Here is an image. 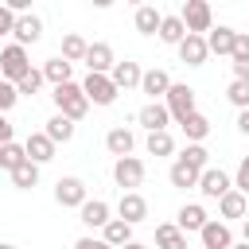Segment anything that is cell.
I'll use <instances>...</instances> for the list:
<instances>
[{"label": "cell", "mask_w": 249, "mask_h": 249, "mask_svg": "<svg viewBox=\"0 0 249 249\" xmlns=\"http://www.w3.org/2000/svg\"><path fill=\"white\" fill-rule=\"evenodd\" d=\"M226 97L237 105V113H241V109H249V82H237V78H233V82L226 86Z\"/></svg>", "instance_id": "cell-37"}, {"label": "cell", "mask_w": 249, "mask_h": 249, "mask_svg": "<svg viewBox=\"0 0 249 249\" xmlns=\"http://www.w3.org/2000/svg\"><path fill=\"white\" fill-rule=\"evenodd\" d=\"M43 78H47L51 86H66V82H74V66H70L62 54H54V58L43 62Z\"/></svg>", "instance_id": "cell-23"}, {"label": "cell", "mask_w": 249, "mask_h": 249, "mask_svg": "<svg viewBox=\"0 0 249 249\" xmlns=\"http://www.w3.org/2000/svg\"><path fill=\"white\" fill-rule=\"evenodd\" d=\"M27 70H31V54H27V47H19V43H8V47L0 51V78L16 86V82H19Z\"/></svg>", "instance_id": "cell-2"}, {"label": "cell", "mask_w": 249, "mask_h": 249, "mask_svg": "<svg viewBox=\"0 0 249 249\" xmlns=\"http://www.w3.org/2000/svg\"><path fill=\"white\" fill-rule=\"evenodd\" d=\"M183 39H187V23H183L179 16H163V23H160V43L179 47Z\"/></svg>", "instance_id": "cell-30"}, {"label": "cell", "mask_w": 249, "mask_h": 249, "mask_svg": "<svg viewBox=\"0 0 249 249\" xmlns=\"http://www.w3.org/2000/svg\"><path fill=\"white\" fill-rule=\"evenodd\" d=\"M4 144H12V121L0 113V148H4Z\"/></svg>", "instance_id": "cell-44"}, {"label": "cell", "mask_w": 249, "mask_h": 249, "mask_svg": "<svg viewBox=\"0 0 249 249\" xmlns=\"http://www.w3.org/2000/svg\"><path fill=\"white\" fill-rule=\"evenodd\" d=\"M132 23H136V31H140V35H160L163 12H156L152 4H140V8H136V16H132Z\"/></svg>", "instance_id": "cell-25"}, {"label": "cell", "mask_w": 249, "mask_h": 249, "mask_svg": "<svg viewBox=\"0 0 249 249\" xmlns=\"http://www.w3.org/2000/svg\"><path fill=\"white\" fill-rule=\"evenodd\" d=\"M16 101H19V89H16L12 82H4V78H0V113L8 117V109H12Z\"/></svg>", "instance_id": "cell-38"}, {"label": "cell", "mask_w": 249, "mask_h": 249, "mask_svg": "<svg viewBox=\"0 0 249 249\" xmlns=\"http://www.w3.org/2000/svg\"><path fill=\"white\" fill-rule=\"evenodd\" d=\"M54 148H58V144H54L47 132H31V136L23 140V152H27V160H31V163H39V167L54 160Z\"/></svg>", "instance_id": "cell-13"}, {"label": "cell", "mask_w": 249, "mask_h": 249, "mask_svg": "<svg viewBox=\"0 0 249 249\" xmlns=\"http://www.w3.org/2000/svg\"><path fill=\"white\" fill-rule=\"evenodd\" d=\"M12 31H16V12H8V8L0 4V39L12 35Z\"/></svg>", "instance_id": "cell-41"}, {"label": "cell", "mask_w": 249, "mask_h": 249, "mask_svg": "<svg viewBox=\"0 0 249 249\" xmlns=\"http://www.w3.org/2000/svg\"><path fill=\"white\" fill-rule=\"evenodd\" d=\"M237 132H241V136H249V109H241V113H237Z\"/></svg>", "instance_id": "cell-45"}, {"label": "cell", "mask_w": 249, "mask_h": 249, "mask_svg": "<svg viewBox=\"0 0 249 249\" xmlns=\"http://www.w3.org/2000/svg\"><path fill=\"white\" fill-rule=\"evenodd\" d=\"M86 51H89V43L78 35V31H70V35H62V58L74 66V62H86Z\"/></svg>", "instance_id": "cell-31"}, {"label": "cell", "mask_w": 249, "mask_h": 249, "mask_svg": "<svg viewBox=\"0 0 249 249\" xmlns=\"http://www.w3.org/2000/svg\"><path fill=\"white\" fill-rule=\"evenodd\" d=\"M233 58H249V31H237V43H233Z\"/></svg>", "instance_id": "cell-42"}, {"label": "cell", "mask_w": 249, "mask_h": 249, "mask_svg": "<svg viewBox=\"0 0 249 249\" xmlns=\"http://www.w3.org/2000/svg\"><path fill=\"white\" fill-rule=\"evenodd\" d=\"M156 249H187V233L175 222H160L156 226Z\"/></svg>", "instance_id": "cell-24"}, {"label": "cell", "mask_w": 249, "mask_h": 249, "mask_svg": "<svg viewBox=\"0 0 249 249\" xmlns=\"http://www.w3.org/2000/svg\"><path fill=\"white\" fill-rule=\"evenodd\" d=\"M136 124H144L148 132H167L171 113H167V105H163V101H148V105L136 113Z\"/></svg>", "instance_id": "cell-12"}, {"label": "cell", "mask_w": 249, "mask_h": 249, "mask_svg": "<svg viewBox=\"0 0 249 249\" xmlns=\"http://www.w3.org/2000/svg\"><path fill=\"white\" fill-rule=\"evenodd\" d=\"M109 78H113V86H117V89H124V93H128V89H140L144 70H140V62L124 58V62H117V66H113V74H109Z\"/></svg>", "instance_id": "cell-16"}, {"label": "cell", "mask_w": 249, "mask_h": 249, "mask_svg": "<svg viewBox=\"0 0 249 249\" xmlns=\"http://www.w3.org/2000/svg\"><path fill=\"white\" fill-rule=\"evenodd\" d=\"M179 58H183L187 66H202V62L210 58V47H206V35H187V39L179 43Z\"/></svg>", "instance_id": "cell-21"}, {"label": "cell", "mask_w": 249, "mask_h": 249, "mask_svg": "<svg viewBox=\"0 0 249 249\" xmlns=\"http://www.w3.org/2000/svg\"><path fill=\"white\" fill-rule=\"evenodd\" d=\"M74 249H113L105 237H93V233H86V237H78L74 241Z\"/></svg>", "instance_id": "cell-40"}, {"label": "cell", "mask_w": 249, "mask_h": 249, "mask_svg": "<svg viewBox=\"0 0 249 249\" xmlns=\"http://www.w3.org/2000/svg\"><path fill=\"white\" fill-rule=\"evenodd\" d=\"M179 128H183L187 144H202V140L210 136V121H206V113H198V109H195V113H191V117H187Z\"/></svg>", "instance_id": "cell-26"}, {"label": "cell", "mask_w": 249, "mask_h": 249, "mask_svg": "<svg viewBox=\"0 0 249 249\" xmlns=\"http://www.w3.org/2000/svg\"><path fill=\"white\" fill-rule=\"evenodd\" d=\"M113 66H117L113 47H109V43H89V51H86V70H89V74H113Z\"/></svg>", "instance_id": "cell-15"}, {"label": "cell", "mask_w": 249, "mask_h": 249, "mask_svg": "<svg viewBox=\"0 0 249 249\" xmlns=\"http://www.w3.org/2000/svg\"><path fill=\"white\" fill-rule=\"evenodd\" d=\"M105 148H109V156H117V160L132 156V148H136V136H132V128H124V124L109 128V132H105Z\"/></svg>", "instance_id": "cell-19"}, {"label": "cell", "mask_w": 249, "mask_h": 249, "mask_svg": "<svg viewBox=\"0 0 249 249\" xmlns=\"http://www.w3.org/2000/svg\"><path fill=\"white\" fill-rule=\"evenodd\" d=\"M233 78L237 82H249V58H233Z\"/></svg>", "instance_id": "cell-43"}, {"label": "cell", "mask_w": 249, "mask_h": 249, "mask_svg": "<svg viewBox=\"0 0 249 249\" xmlns=\"http://www.w3.org/2000/svg\"><path fill=\"white\" fill-rule=\"evenodd\" d=\"M179 160H183V163H191L195 171H206V167H210V152H206L202 144H187V148L179 152Z\"/></svg>", "instance_id": "cell-34"}, {"label": "cell", "mask_w": 249, "mask_h": 249, "mask_svg": "<svg viewBox=\"0 0 249 249\" xmlns=\"http://www.w3.org/2000/svg\"><path fill=\"white\" fill-rule=\"evenodd\" d=\"M86 183L78 179V175H62L58 183H54V202L58 206H74V210H82L86 206Z\"/></svg>", "instance_id": "cell-7"}, {"label": "cell", "mask_w": 249, "mask_h": 249, "mask_svg": "<svg viewBox=\"0 0 249 249\" xmlns=\"http://www.w3.org/2000/svg\"><path fill=\"white\" fill-rule=\"evenodd\" d=\"M163 105H167V113H171V121H187L191 113H195V89L187 86V82H171V89H167V97H163Z\"/></svg>", "instance_id": "cell-4"}, {"label": "cell", "mask_w": 249, "mask_h": 249, "mask_svg": "<svg viewBox=\"0 0 249 249\" xmlns=\"http://www.w3.org/2000/svg\"><path fill=\"white\" fill-rule=\"evenodd\" d=\"M43 132H47V136H51L54 144H70V140H74V132H78V124H74L70 117H62V113H54V117L47 121V128H43Z\"/></svg>", "instance_id": "cell-27"}, {"label": "cell", "mask_w": 249, "mask_h": 249, "mask_svg": "<svg viewBox=\"0 0 249 249\" xmlns=\"http://www.w3.org/2000/svg\"><path fill=\"white\" fill-rule=\"evenodd\" d=\"M113 179H117L121 195H124V191H136V187L144 183V160H136V156L113 160Z\"/></svg>", "instance_id": "cell-6"}, {"label": "cell", "mask_w": 249, "mask_h": 249, "mask_svg": "<svg viewBox=\"0 0 249 249\" xmlns=\"http://www.w3.org/2000/svg\"><path fill=\"white\" fill-rule=\"evenodd\" d=\"M43 82H47V78H43V70H35V66H31V70L16 82V89H19V97H31V93H39V89H43Z\"/></svg>", "instance_id": "cell-36"}, {"label": "cell", "mask_w": 249, "mask_h": 249, "mask_svg": "<svg viewBox=\"0 0 249 249\" xmlns=\"http://www.w3.org/2000/svg\"><path fill=\"white\" fill-rule=\"evenodd\" d=\"M78 222H82L86 230H105V226L113 222V210H109L105 198H86V206L78 210Z\"/></svg>", "instance_id": "cell-10"}, {"label": "cell", "mask_w": 249, "mask_h": 249, "mask_svg": "<svg viewBox=\"0 0 249 249\" xmlns=\"http://www.w3.org/2000/svg\"><path fill=\"white\" fill-rule=\"evenodd\" d=\"M101 237H105L113 249H124L128 241H136V237H132V226H128V222H121V218H113V222L101 230Z\"/></svg>", "instance_id": "cell-29"}, {"label": "cell", "mask_w": 249, "mask_h": 249, "mask_svg": "<svg viewBox=\"0 0 249 249\" xmlns=\"http://www.w3.org/2000/svg\"><path fill=\"white\" fill-rule=\"evenodd\" d=\"M233 191H241V195L249 198V156H241V163H237V171H233Z\"/></svg>", "instance_id": "cell-39"}, {"label": "cell", "mask_w": 249, "mask_h": 249, "mask_svg": "<svg viewBox=\"0 0 249 249\" xmlns=\"http://www.w3.org/2000/svg\"><path fill=\"white\" fill-rule=\"evenodd\" d=\"M233 249H249V241H233Z\"/></svg>", "instance_id": "cell-48"}, {"label": "cell", "mask_w": 249, "mask_h": 249, "mask_svg": "<svg viewBox=\"0 0 249 249\" xmlns=\"http://www.w3.org/2000/svg\"><path fill=\"white\" fill-rule=\"evenodd\" d=\"M171 152H175L171 132H148V156H171Z\"/></svg>", "instance_id": "cell-35"}, {"label": "cell", "mask_w": 249, "mask_h": 249, "mask_svg": "<svg viewBox=\"0 0 249 249\" xmlns=\"http://www.w3.org/2000/svg\"><path fill=\"white\" fill-rule=\"evenodd\" d=\"M51 101H54V109L62 113V117H70L74 124L89 113V97H86V89H82V82H66V86H54V93H51Z\"/></svg>", "instance_id": "cell-1"}, {"label": "cell", "mask_w": 249, "mask_h": 249, "mask_svg": "<svg viewBox=\"0 0 249 249\" xmlns=\"http://www.w3.org/2000/svg\"><path fill=\"white\" fill-rule=\"evenodd\" d=\"M198 175H202V171H195V167H191V163H183V160H175V163H171V171H167L171 187H179V191L198 187Z\"/></svg>", "instance_id": "cell-28"}, {"label": "cell", "mask_w": 249, "mask_h": 249, "mask_svg": "<svg viewBox=\"0 0 249 249\" xmlns=\"http://www.w3.org/2000/svg\"><path fill=\"white\" fill-rule=\"evenodd\" d=\"M0 249H19V245H12V241H0Z\"/></svg>", "instance_id": "cell-49"}, {"label": "cell", "mask_w": 249, "mask_h": 249, "mask_svg": "<svg viewBox=\"0 0 249 249\" xmlns=\"http://www.w3.org/2000/svg\"><path fill=\"white\" fill-rule=\"evenodd\" d=\"M241 241H249V218L241 222Z\"/></svg>", "instance_id": "cell-46"}, {"label": "cell", "mask_w": 249, "mask_h": 249, "mask_svg": "<svg viewBox=\"0 0 249 249\" xmlns=\"http://www.w3.org/2000/svg\"><path fill=\"white\" fill-rule=\"evenodd\" d=\"M12 39H16L19 47H31V43H39V39H43V19H39L35 12H27V16H16V31H12Z\"/></svg>", "instance_id": "cell-14"}, {"label": "cell", "mask_w": 249, "mask_h": 249, "mask_svg": "<svg viewBox=\"0 0 249 249\" xmlns=\"http://www.w3.org/2000/svg\"><path fill=\"white\" fill-rule=\"evenodd\" d=\"M12 187H19V191H31V187H39V163H19L16 171H12Z\"/></svg>", "instance_id": "cell-32"}, {"label": "cell", "mask_w": 249, "mask_h": 249, "mask_svg": "<svg viewBox=\"0 0 249 249\" xmlns=\"http://www.w3.org/2000/svg\"><path fill=\"white\" fill-rule=\"evenodd\" d=\"M19 163H27L23 144H16V140H12V144H4V148H0V171H8V175H12Z\"/></svg>", "instance_id": "cell-33"}, {"label": "cell", "mask_w": 249, "mask_h": 249, "mask_svg": "<svg viewBox=\"0 0 249 249\" xmlns=\"http://www.w3.org/2000/svg\"><path fill=\"white\" fill-rule=\"evenodd\" d=\"M117 218L128 222V226H140V222L148 218V198H144L140 191H124V195L117 198Z\"/></svg>", "instance_id": "cell-8"}, {"label": "cell", "mask_w": 249, "mask_h": 249, "mask_svg": "<svg viewBox=\"0 0 249 249\" xmlns=\"http://www.w3.org/2000/svg\"><path fill=\"white\" fill-rule=\"evenodd\" d=\"M210 222V214L198 206V202H183L179 206V214H175V226L183 230V233H202V226Z\"/></svg>", "instance_id": "cell-17"}, {"label": "cell", "mask_w": 249, "mask_h": 249, "mask_svg": "<svg viewBox=\"0 0 249 249\" xmlns=\"http://www.w3.org/2000/svg\"><path fill=\"white\" fill-rule=\"evenodd\" d=\"M82 89H86V97H89V105H113L117 101V86H113V78L109 74H86L82 78Z\"/></svg>", "instance_id": "cell-5"}, {"label": "cell", "mask_w": 249, "mask_h": 249, "mask_svg": "<svg viewBox=\"0 0 249 249\" xmlns=\"http://www.w3.org/2000/svg\"><path fill=\"white\" fill-rule=\"evenodd\" d=\"M198 241H202V249H233V233H230V226H226L222 218H210V222L202 226Z\"/></svg>", "instance_id": "cell-11"}, {"label": "cell", "mask_w": 249, "mask_h": 249, "mask_svg": "<svg viewBox=\"0 0 249 249\" xmlns=\"http://www.w3.org/2000/svg\"><path fill=\"white\" fill-rule=\"evenodd\" d=\"M198 191H202L206 198H226V195L233 191V179H230L222 167H206V171L198 175Z\"/></svg>", "instance_id": "cell-9"}, {"label": "cell", "mask_w": 249, "mask_h": 249, "mask_svg": "<svg viewBox=\"0 0 249 249\" xmlns=\"http://www.w3.org/2000/svg\"><path fill=\"white\" fill-rule=\"evenodd\" d=\"M171 89V74L167 70H144V82H140V93H148V101H163Z\"/></svg>", "instance_id": "cell-18"}, {"label": "cell", "mask_w": 249, "mask_h": 249, "mask_svg": "<svg viewBox=\"0 0 249 249\" xmlns=\"http://www.w3.org/2000/svg\"><path fill=\"white\" fill-rule=\"evenodd\" d=\"M179 19L187 23V35H210V27H214V12L206 0H187L179 8Z\"/></svg>", "instance_id": "cell-3"}, {"label": "cell", "mask_w": 249, "mask_h": 249, "mask_svg": "<svg viewBox=\"0 0 249 249\" xmlns=\"http://www.w3.org/2000/svg\"><path fill=\"white\" fill-rule=\"evenodd\" d=\"M124 249H148V245H144V241H128Z\"/></svg>", "instance_id": "cell-47"}, {"label": "cell", "mask_w": 249, "mask_h": 249, "mask_svg": "<svg viewBox=\"0 0 249 249\" xmlns=\"http://www.w3.org/2000/svg\"><path fill=\"white\" fill-rule=\"evenodd\" d=\"M233 43H237V31H233V27H226V23L210 27V35H206L210 54H230V58H233Z\"/></svg>", "instance_id": "cell-22"}, {"label": "cell", "mask_w": 249, "mask_h": 249, "mask_svg": "<svg viewBox=\"0 0 249 249\" xmlns=\"http://www.w3.org/2000/svg\"><path fill=\"white\" fill-rule=\"evenodd\" d=\"M218 218H222L226 226H230L233 218H241V222H245V218H249V198H245L241 191H230L226 198H218Z\"/></svg>", "instance_id": "cell-20"}]
</instances>
